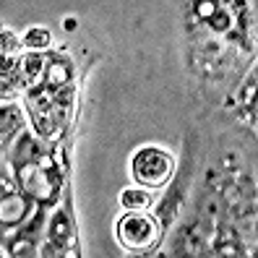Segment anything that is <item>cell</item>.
Returning a JSON list of instances; mask_svg holds the SVG:
<instances>
[{"mask_svg":"<svg viewBox=\"0 0 258 258\" xmlns=\"http://www.w3.org/2000/svg\"><path fill=\"white\" fill-rule=\"evenodd\" d=\"M6 164L16 188L47 211H52L63 201L66 190L71 188L68 154H63V141L47 144L29 128L11 146Z\"/></svg>","mask_w":258,"mask_h":258,"instance_id":"cell-1","label":"cell"},{"mask_svg":"<svg viewBox=\"0 0 258 258\" xmlns=\"http://www.w3.org/2000/svg\"><path fill=\"white\" fill-rule=\"evenodd\" d=\"M52 32L50 26H26L24 34H21V44H24V52H34V55H47L52 50Z\"/></svg>","mask_w":258,"mask_h":258,"instance_id":"cell-9","label":"cell"},{"mask_svg":"<svg viewBox=\"0 0 258 258\" xmlns=\"http://www.w3.org/2000/svg\"><path fill=\"white\" fill-rule=\"evenodd\" d=\"M154 204H157L154 193L146 190V188H139V185H128L117 193L120 211H151Z\"/></svg>","mask_w":258,"mask_h":258,"instance_id":"cell-8","label":"cell"},{"mask_svg":"<svg viewBox=\"0 0 258 258\" xmlns=\"http://www.w3.org/2000/svg\"><path fill=\"white\" fill-rule=\"evenodd\" d=\"M128 172L133 185L146 188V190H162L175 180L177 175V159L170 149L159 144H144L131 154L128 159Z\"/></svg>","mask_w":258,"mask_h":258,"instance_id":"cell-4","label":"cell"},{"mask_svg":"<svg viewBox=\"0 0 258 258\" xmlns=\"http://www.w3.org/2000/svg\"><path fill=\"white\" fill-rule=\"evenodd\" d=\"M37 258H84L71 188L66 190L63 201L47 214V224H44Z\"/></svg>","mask_w":258,"mask_h":258,"instance_id":"cell-3","label":"cell"},{"mask_svg":"<svg viewBox=\"0 0 258 258\" xmlns=\"http://www.w3.org/2000/svg\"><path fill=\"white\" fill-rule=\"evenodd\" d=\"M47 214V209L34 204L16 188L6 159L0 162V248H6L11 240L24 235L42 237Z\"/></svg>","mask_w":258,"mask_h":258,"instance_id":"cell-2","label":"cell"},{"mask_svg":"<svg viewBox=\"0 0 258 258\" xmlns=\"http://www.w3.org/2000/svg\"><path fill=\"white\" fill-rule=\"evenodd\" d=\"M24 44H21V34H16L13 29L0 24V89L11 92V81L16 76L21 60H24Z\"/></svg>","mask_w":258,"mask_h":258,"instance_id":"cell-6","label":"cell"},{"mask_svg":"<svg viewBox=\"0 0 258 258\" xmlns=\"http://www.w3.org/2000/svg\"><path fill=\"white\" fill-rule=\"evenodd\" d=\"M26 131V112L16 99H0V162Z\"/></svg>","mask_w":258,"mask_h":258,"instance_id":"cell-7","label":"cell"},{"mask_svg":"<svg viewBox=\"0 0 258 258\" xmlns=\"http://www.w3.org/2000/svg\"><path fill=\"white\" fill-rule=\"evenodd\" d=\"M112 230L117 245L128 255H149L164 237V227L154 211H120Z\"/></svg>","mask_w":258,"mask_h":258,"instance_id":"cell-5","label":"cell"}]
</instances>
